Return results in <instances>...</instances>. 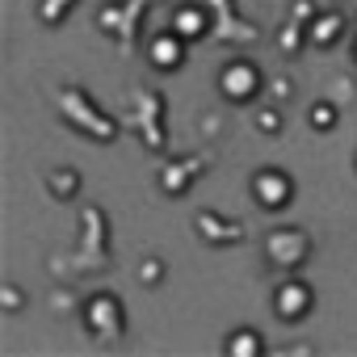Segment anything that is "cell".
<instances>
[{
	"label": "cell",
	"mask_w": 357,
	"mask_h": 357,
	"mask_svg": "<svg viewBox=\"0 0 357 357\" xmlns=\"http://www.w3.org/2000/svg\"><path fill=\"white\" fill-rule=\"evenodd\" d=\"M261 89H265V76H261V68L252 59H227L219 68V93H223V101L248 105V101L261 97Z\"/></svg>",
	"instance_id": "6da1fadb"
},
{
	"label": "cell",
	"mask_w": 357,
	"mask_h": 357,
	"mask_svg": "<svg viewBox=\"0 0 357 357\" xmlns=\"http://www.w3.org/2000/svg\"><path fill=\"white\" fill-rule=\"evenodd\" d=\"M252 202L261 206V211H269V215H278V211H286L290 202H294V176L286 172V168H257L252 172Z\"/></svg>",
	"instance_id": "7a4b0ae2"
},
{
	"label": "cell",
	"mask_w": 357,
	"mask_h": 357,
	"mask_svg": "<svg viewBox=\"0 0 357 357\" xmlns=\"http://www.w3.org/2000/svg\"><path fill=\"white\" fill-rule=\"evenodd\" d=\"M269 303H273V315L282 324H303L311 315V307H315V290L303 278H286V282L273 286V298Z\"/></svg>",
	"instance_id": "3957f363"
},
{
	"label": "cell",
	"mask_w": 357,
	"mask_h": 357,
	"mask_svg": "<svg viewBox=\"0 0 357 357\" xmlns=\"http://www.w3.org/2000/svg\"><path fill=\"white\" fill-rule=\"evenodd\" d=\"M84 324H89L93 336H122V328H126V307H122V298L109 294V290L93 294V298L84 303Z\"/></svg>",
	"instance_id": "277c9868"
},
{
	"label": "cell",
	"mask_w": 357,
	"mask_h": 357,
	"mask_svg": "<svg viewBox=\"0 0 357 357\" xmlns=\"http://www.w3.org/2000/svg\"><path fill=\"white\" fill-rule=\"evenodd\" d=\"M185 51H190V43L176 34L172 26L168 30H155L151 38H147V63L155 68V72H176L185 63Z\"/></svg>",
	"instance_id": "5b68a950"
},
{
	"label": "cell",
	"mask_w": 357,
	"mask_h": 357,
	"mask_svg": "<svg viewBox=\"0 0 357 357\" xmlns=\"http://www.w3.org/2000/svg\"><path fill=\"white\" fill-rule=\"evenodd\" d=\"M176 34H181L185 43H198V38H206L211 34V13L202 9V5H181L172 13V22H168Z\"/></svg>",
	"instance_id": "8992f818"
},
{
	"label": "cell",
	"mask_w": 357,
	"mask_h": 357,
	"mask_svg": "<svg viewBox=\"0 0 357 357\" xmlns=\"http://www.w3.org/2000/svg\"><path fill=\"white\" fill-rule=\"evenodd\" d=\"M223 353L227 357H261L265 353V336L257 328H236L227 340H223Z\"/></svg>",
	"instance_id": "52a82bcc"
},
{
	"label": "cell",
	"mask_w": 357,
	"mask_h": 357,
	"mask_svg": "<svg viewBox=\"0 0 357 357\" xmlns=\"http://www.w3.org/2000/svg\"><path fill=\"white\" fill-rule=\"evenodd\" d=\"M340 34H344V17H340V13H319V17L311 22V43H315V47H336Z\"/></svg>",
	"instance_id": "ba28073f"
},
{
	"label": "cell",
	"mask_w": 357,
	"mask_h": 357,
	"mask_svg": "<svg viewBox=\"0 0 357 357\" xmlns=\"http://www.w3.org/2000/svg\"><path fill=\"white\" fill-rule=\"evenodd\" d=\"M336 122H340V109H336V101H315V105L307 109V126H311L315 135H328V130H336Z\"/></svg>",
	"instance_id": "9c48e42d"
},
{
	"label": "cell",
	"mask_w": 357,
	"mask_h": 357,
	"mask_svg": "<svg viewBox=\"0 0 357 357\" xmlns=\"http://www.w3.org/2000/svg\"><path fill=\"white\" fill-rule=\"evenodd\" d=\"M47 190H51L55 198H76V194H80V172H76V168H55V172L47 176Z\"/></svg>",
	"instance_id": "30bf717a"
},
{
	"label": "cell",
	"mask_w": 357,
	"mask_h": 357,
	"mask_svg": "<svg viewBox=\"0 0 357 357\" xmlns=\"http://www.w3.org/2000/svg\"><path fill=\"white\" fill-rule=\"evenodd\" d=\"M257 126H261L265 135H278V130H282V114H278V109H261V114H257Z\"/></svg>",
	"instance_id": "8fae6325"
},
{
	"label": "cell",
	"mask_w": 357,
	"mask_h": 357,
	"mask_svg": "<svg viewBox=\"0 0 357 357\" xmlns=\"http://www.w3.org/2000/svg\"><path fill=\"white\" fill-rule=\"evenodd\" d=\"M160 273H164V265H160L155 257H147V261H143V269H139V278H143L147 286H155V282H160Z\"/></svg>",
	"instance_id": "7c38bea8"
},
{
	"label": "cell",
	"mask_w": 357,
	"mask_h": 357,
	"mask_svg": "<svg viewBox=\"0 0 357 357\" xmlns=\"http://www.w3.org/2000/svg\"><path fill=\"white\" fill-rule=\"evenodd\" d=\"M0 298H5V311H17L22 307V290L17 286H5V290H0Z\"/></svg>",
	"instance_id": "4fadbf2b"
},
{
	"label": "cell",
	"mask_w": 357,
	"mask_h": 357,
	"mask_svg": "<svg viewBox=\"0 0 357 357\" xmlns=\"http://www.w3.org/2000/svg\"><path fill=\"white\" fill-rule=\"evenodd\" d=\"M55 5H76V0H55ZM43 22H47V26H55V22H59V13L51 9V0L43 5Z\"/></svg>",
	"instance_id": "5bb4252c"
},
{
	"label": "cell",
	"mask_w": 357,
	"mask_h": 357,
	"mask_svg": "<svg viewBox=\"0 0 357 357\" xmlns=\"http://www.w3.org/2000/svg\"><path fill=\"white\" fill-rule=\"evenodd\" d=\"M353 63H357V38H353Z\"/></svg>",
	"instance_id": "9a60e30c"
}]
</instances>
